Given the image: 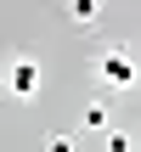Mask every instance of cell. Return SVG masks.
Listing matches in <instances>:
<instances>
[{
  "label": "cell",
  "instance_id": "cell-1",
  "mask_svg": "<svg viewBox=\"0 0 141 152\" xmlns=\"http://www.w3.org/2000/svg\"><path fill=\"white\" fill-rule=\"evenodd\" d=\"M90 73H96L102 90H130V85H136V56H130V45H107V51H96Z\"/></svg>",
  "mask_w": 141,
  "mask_h": 152
},
{
  "label": "cell",
  "instance_id": "cell-2",
  "mask_svg": "<svg viewBox=\"0 0 141 152\" xmlns=\"http://www.w3.org/2000/svg\"><path fill=\"white\" fill-rule=\"evenodd\" d=\"M0 90H6L11 102H34V96H40V62H34L28 51H17V56L0 68Z\"/></svg>",
  "mask_w": 141,
  "mask_h": 152
},
{
  "label": "cell",
  "instance_id": "cell-3",
  "mask_svg": "<svg viewBox=\"0 0 141 152\" xmlns=\"http://www.w3.org/2000/svg\"><path fill=\"white\" fill-rule=\"evenodd\" d=\"M68 17H73L79 28H90V23L102 17V0H68Z\"/></svg>",
  "mask_w": 141,
  "mask_h": 152
},
{
  "label": "cell",
  "instance_id": "cell-4",
  "mask_svg": "<svg viewBox=\"0 0 141 152\" xmlns=\"http://www.w3.org/2000/svg\"><path fill=\"white\" fill-rule=\"evenodd\" d=\"M85 124H90V130H107V124H113V107H107V102L96 96V102L85 107Z\"/></svg>",
  "mask_w": 141,
  "mask_h": 152
},
{
  "label": "cell",
  "instance_id": "cell-5",
  "mask_svg": "<svg viewBox=\"0 0 141 152\" xmlns=\"http://www.w3.org/2000/svg\"><path fill=\"white\" fill-rule=\"evenodd\" d=\"M107 152H136V135L130 130H107Z\"/></svg>",
  "mask_w": 141,
  "mask_h": 152
},
{
  "label": "cell",
  "instance_id": "cell-6",
  "mask_svg": "<svg viewBox=\"0 0 141 152\" xmlns=\"http://www.w3.org/2000/svg\"><path fill=\"white\" fill-rule=\"evenodd\" d=\"M45 152H79V147H73V135H51V141H45Z\"/></svg>",
  "mask_w": 141,
  "mask_h": 152
}]
</instances>
